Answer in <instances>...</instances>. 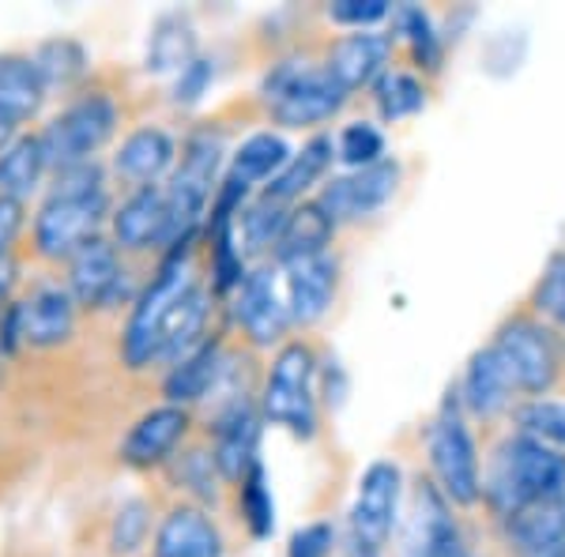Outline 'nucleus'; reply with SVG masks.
Instances as JSON below:
<instances>
[{
    "label": "nucleus",
    "mask_w": 565,
    "mask_h": 557,
    "mask_svg": "<svg viewBox=\"0 0 565 557\" xmlns=\"http://www.w3.org/2000/svg\"><path fill=\"white\" fill-rule=\"evenodd\" d=\"M482 444V508L479 519L498 527L521 508L565 490V452L501 426Z\"/></svg>",
    "instance_id": "obj_1"
},
{
    "label": "nucleus",
    "mask_w": 565,
    "mask_h": 557,
    "mask_svg": "<svg viewBox=\"0 0 565 557\" xmlns=\"http://www.w3.org/2000/svg\"><path fill=\"white\" fill-rule=\"evenodd\" d=\"M114 212L103 162H79L53 173L50 196L31 218V253L45 264H68L72 253L103 234Z\"/></svg>",
    "instance_id": "obj_2"
},
{
    "label": "nucleus",
    "mask_w": 565,
    "mask_h": 557,
    "mask_svg": "<svg viewBox=\"0 0 565 557\" xmlns=\"http://www.w3.org/2000/svg\"><path fill=\"white\" fill-rule=\"evenodd\" d=\"M423 452H426V474L434 486L445 493L460 516L479 519L482 508V444L476 426L460 410L457 392H445L441 407L426 418L423 426Z\"/></svg>",
    "instance_id": "obj_3"
},
{
    "label": "nucleus",
    "mask_w": 565,
    "mask_h": 557,
    "mask_svg": "<svg viewBox=\"0 0 565 557\" xmlns=\"http://www.w3.org/2000/svg\"><path fill=\"white\" fill-rule=\"evenodd\" d=\"M487 346L505 365L521 404L565 392V335L543 324L524 301H516L513 309L498 317L494 332L487 335Z\"/></svg>",
    "instance_id": "obj_4"
},
{
    "label": "nucleus",
    "mask_w": 565,
    "mask_h": 557,
    "mask_svg": "<svg viewBox=\"0 0 565 557\" xmlns=\"http://www.w3.org/2000/svg\"><path fill=\"white\" fill-rule=\"evenodd\" d=\"M264 117L290 132H324L328 121L343 114L351 95L313 57H279L264 72L257 90Z\"/></svg>",
    "instance_id": "obj_5"
},
{
    "label": "nucleus",
    "mask_w": 565,
    "mask_h": 557,
    "mask_svg": "<svg viewBox=\"0 0 565 557\" xmlns=\"http://www.w3.org/2000/svg\"><path fill=\"white\" fill-rule=\"evenodd\" d=\"M321 351L306 335H290L287 343L271 354V365L260 381L257 404L264 426L287 429L298 441H313L321 433Z\"/></svg>",
    "instance_id": "obj_6"
},
{
    "label": "nucleus",
    "mask_w": 565,
    "mask_h": 557,
    "mask_svg": "<svg viewBox=\"0 0 565 557\" xmlns=\"http://www.w3.org/2000/svg\"><path fill=\"white\" fill-rule=\"evenodd\" d=\"M223 132L196 129L181 140L178 162L170 170L167 185H162V193H167V242H162V253L181 242H200L207 207H212L215 189L223 181Z\"/></svg>",
    "instance_id": "obj_7"
},
{
    "label": "nucleus",
    "mask_w": 565,
    "mask_h": 557,
    "mask_svg": "<svg viewBox=\"0 0 565 557\" xmlns=\"http://www.w3.org/2000/svg\"><path fill=\"white\" fill-rule=\"evenodd\" d=\"M196 245L200 242H181L174 249H167L154 264V276L148 287H140V294L129 306V321L121 332V362L129 369H148L159 358L162 328H167L170 313L189 290L196 287Z\"/></svg>",
    "instance_id": "obj_8"
},
{
    "label": "nucleus",
    "mask_w": 565,
    "mask_h": 557,
    "mask_svg": "<svg viewBox=\"0 0 565 557\" xmlns=\"http://www.w3.org/2000/svg\"><path fill=\"white\" fill-rule=\"evenodd\" d=\"M117 129H121L117 98L109 90H79L39 132L45 167L50 173H61L79 167V162H95V154L114 140Z\"/></svg>",
    "instance_id": "obj_9"
},
{
    "label": "nucleus",
    "mask_w": 565,
    "mask_h": 557,
    "mask_svg": "<svg viewBox=\"0 0 565 557\" xmlns=\"http://www.w3.org/2000/svg\"><path fill=\"white\" fill-rule=\"evenodd\" d=\"M471 516H460L434 486L426 471H418L404 490V508L392 535V557H437L452 543H460Z\"/></svg>",
    "instance_id": "obj_10"
},
{
    "label": "nucleus",
    "mask_w": 565,
    "mask_h": 557,
    "mask_svg": "<svg viewBox=\"0 0 565 557\" xmlns=\"http://www.w3.org/2000/svg\"><path fill=\"white\" fill-rule=\"evenodd\" d=\"M404 178H407L404 162L388 154V159L373 162L366 170H348L328 178L313 193V200L335 223V231H343V226H359L385 212L392 200L399 196V189H404Z\"/></svg>",
    "instance_id": "obj_11"
},
{
    "label": "nucleus",
    "mask_w": 565,
    "mask_h": 557,
    "mask_svg": "<svg viewBox=\"0 0 565 557\" xmlns=\"http://www.w3.org/2000/svg\"><path fill=\"white\" fill-rule=\"evenodd\" d=\"M226 313L249 351H279L295 335L279 287V268L271 260L253 264L245 282L226 301Z\"/></svg>",
    "instance_id": "obj_12"
},
{
    "label": "nucleus",
    "mask_w": 565,
    "mask_h": 557,
    "mask_svg": "<svg viewBox=\"0 0 565 557\" xmlns=\"http://www.w3.org/2000/svg\"><path fill=\"white\" fill-rule=\"evenodd\" d=\"M404 468L392 456H381L373 460L359 479V493L351 501L348 513V535L359 538V543L373 546V550L388 554L392 535H396L399 524V508H404Z\"/></svg>",
    "instance_id": "obj_13"
},
{
    "label": "nucleus",
    "mask_w": 565,
    "mask_h": 557,
    "mask_svg": "<svg viewBox=\"0 0 565 557\" xmlns=\"http://www.w3.org/2000/svg\"><path fill=\"white\" fill-rule=\"evenodd\" d=\"M68 276L65 290L76 301V309H117V301H136L140 290H132V271L125 268V257L117 253V245L109 242V234H98L90 242L79 245L68 257Z\"/></svg>",
    "instance_id": "obj_14"
},
{
    "label": "nucleus",
    "mask_w": 565,
    "mask_h": 557,
    "mask_svg": "<svg viewBox=\"0 0 565 557\" xmlns=\"http://www.w3.org/2000/svg\"><path fill=\"white\" fill-rule=\"evenodd\" d=\"M452 392H457L460 410L468 415V422L476 426V433H482L479 441H487L490 433H498V429L509 422L513 407L521 404L505 365L498 362V354L490 351L487 343L468 354V362H463Z\"/></svg>",
    "instance_id": "obj_15"
},
{
    "label": "nucleus",
    "mask_w": 565,
    "mask_h": 557,
    "mask_svg": "<svg viewBox=\"0 0 565 557\" xmlns=\"http://www.w3.org/2000/svg\"><path fill=\"white\" fill-rule=\"evenodd\" d=\"M279 287H282V301H287L290 328H295V332L317 328L328 313H332L335 298H340V287H343L340 249H328V253H317V257L282 264Z\"/></svg>",
    "instance_id": "obj_16"
},
{
    "label": "nucleus",
    "mask_w": 565,
    "mask_h": 557,
    "mask_svg": "<svg viewBox=\"0 0 565 557\" xmlns=\"http://www.w3.org/2000/svg\"><path fill=\"white\" fill-rule=\"evenodd\" d=\"M260 437H264V418L257 392L253 396L226 399L212 410V422H207V449L218 474H223L226 486H238V479L253 463L260 460Z\"/></svg>",
    "instance_id": "obj_17"
},
{
    "label": "nucleus",
    "mask_w": 565,
    "mask_h": 557,
    "mask_svg": "<svg viewBox=\"0 0 565 557\" xmlns=\"http://www.w3.org/2000/svg\"><path fill=\"white\" fill-rule=\"evenodd\" d=\"M501 557H565V490L487 527Z\"/></svg>",
    "instance_id": "obj_18"
},
{
    "label": "nucleus",
    "mask_w": 565,
    "mask_h": 557,
    "mask_svg": "<svg viewBox=\"0 0 565 557\" xmlns=\"http://www.w3.org/2000/svg\"><path fill=\"white\" fill-rule=\"evenodd\" d=\"M321 65L332 72V79L354 98L359 90H370L385 72L396 65V42L388 31H351L328 42Z\"/></svg>",
    "instance_id": "obj_19"
},
{
    "label": "nucleus",
    "mask_w": 565,
    "mask_h": 557,
    "mask_svg": "<svg viewBox=\"0 0 565 557\" xmlns=\"http://www.w3.org/2000/svg\"><path fill=\"white\" fill-rule=\"evenodd\" d=\"M189 429H193V410L189 407H174V404H159L151 410H143L140 418L129 426V433L121 437V456L125 468L136 471H151L170 463L181 444H185Z\"/></svg>",
    "instance_id": "obj_20"
},
{
    "label": "nucleus",
    "mask_w": 565,
    "mask_h": 557,
    "mask_svg": "<svg viewBox=\"0 0 565 557\" xmlns=\"http://www.w3.org/2000/svg\"><path fill=\"white\" fill-rule=\"evenodd\" d=\"M12 309L23 346L53 351V346H65L76 335V301L61 282H39V287L15 298Z\"/></svg>",
    "instance_id": "obj_21"
},
{
    "label": "nucleus",
    "mask_w": 565,
    "mask_h": 557,
    "mask_svg": "<svg viewBox=\"0 0 565 557\" xmlns=\"http://www.w3.org/2000/svg\"><path fill=\"white\" fill-rule=\"evenodd\" d=\"M151 557H226V538L212 508L193 501L170 505L151 535Z\"/></svg>",
    "instance_id": "obj_22"
},
{
    "label": "nucleus",
    "mask_w": 565,
    "mask_h": 557,
    "mask_svg": "<svg viewBox=\"0 0 565 557\" xmlns=\"http://www.w3.org/2000/svg\"><path fill=\"white\" fill-rule=\"evenodd\" d=\"M109 242L117 245V253H148L159 249L167 242V193L162 185H143L132 189L121 204H114L109 212Z\"/></svg>",
    "instance_id": "obj_23"
},
{
    "label": "nucleus",
    "mask_w": 565,
    "mask_h": 557,
    "mask_svg": "<svg viewBox=\"0 0 565 557\" xmlns=\"http://www.w3.org/2000/svg\"><path fill=\"white\" fill-rule=\"evenodd\" d=\"M174 162H178L174 136L167 129H159V125H140V129H132L117 143L109 170H114V178L125 181V185L143 189V185H162V178H170Z\"/></svg>",
    "instance_id": "obj_24"
},
{
    "label": "nucleus",
    "mask_w": 565,
    "mask_h": 557,
    "mask_svg": "<svg viewBox=\"0 0 565 557\" xmlns=\"http://www.w3.org/2000/svg\"><path fill=\"white\" fill-rule=\"evenodd\" d=\"M226 358H231L226 332H215L212 340H204L193 354H185L178 365H170V369L162 373V399L174 407L204 404V399L215 392L218 377H223Z\"/></svg>",
    "instance_id": "obj_25"
},
{
    "label": "nucleus",
    "mask_w": 565,
    "mask_h": 557,
    "mask_svg": "<svg viewBox=\"0 0 565 557\" xmlns=\"http://www.w3.org/2000/svg\"><path fill=\"white\" fill-rule=\"evenodd\" d=\"M332 167H335L332 132H313L302 148L290 154L287 167H282L276 178L260 189V196L276 200V204H282V207H295V204H302V200L313 196L317 185H324Z\"/></svg>",
    "instance_id": "obj_26"
},
{
    "label": "nucleus",
    "mask_w": 565,
    "mask_h": 557,
    "mask_svg": "<svg viewBox=\"0 0 565 557\" xmlns=\"http://www.w3.org/2000/svg\"><path fill=\"white\" fill-rule=\"evenodd\" d=\"M392 42L396 53L407 57V68L418 72L423 79H437L445 68V39L437 31L434 15L423 4H392Z\"/></svg>",
    "instance_id": "obj_27"
},
{
    "label": "nucleus",
    "mask_w": 565,
    "mask_h": 557,
    "mask_svg": "<svg viewBox=\"0 0 565 557\" xmlns=\"http://www.w3.org/2000/svg\"><path fill=\"white\" fill-rule=\"evenodd\" d=\"M335 223L328 218L317 200L309 196L302 204L290 207L287 215V226H282L279 242H276V253H271V264L282 268V264H295V260H306V257H317V253H328L335 249Z\"/></svg>",
    "instance_id": "obj_28"
},
{
    "label": "nucleus",
    "mask_w": 565,
    "mask_h": 557,
    "mask_svg": "<svg viewBox=\"0 0 565 557\" xmlns=\"http://www.w3.org/2000/svg\"><path fill=\"white\" fill-rule=\"evenodd\" d=\"M290 143L282 132H271V129H260L253 136H245V140L234 148L231 162H226V178L238 181V185L253 189V193H260L264 185H268L276 173L287 167L290 159Z\"/></svg>",
    "instance_id": "obj_29"
},
{
    "label": "nucleus",
    "mask_w": 565,
    "mask_h": 557,
    "mask_svg": "<svg viewBox=\"0 0 565 557\" xmlns=\"http://www.w3.org/2000/svg\"><path fill=\"white\" fill-rule=\"evenodd\" d=\"M45 87L31 53H0V109L15 125H31L45 106Z\"/></svg>",
    "instance_id": "obj_30"
},
{
    "label": "nucleus",
    "mask_w": 565,
    "mask_h": 557,
    "mask_svg": "<svg viewBox=\"0 0 565 557\" xmlns=\"http://www.w3.org/2000/svg\"><path fill=\"white\" fill-rule=\"evenodd\" d=\"M370 103L377 109V125H399L430 106V79H423L407 65H392L370 87Z\"/></svg>",
    "instance_id": "obj_31"
},
{
    "label": "nucleus",
    "mask_w": 565,
    "mask_h": 557,
    "mask_svg": "<svg viewBox=\"0 0 565 557\" xmlns=\"http://www.w3.org/2000/svg\"><path fill=\"white\" fill-rule=\"evenodd\" d=\"M31 61L42 76L45 95H72V90H79V84H84L90 72V57H87L84 42L68 39V34L39 42Z\"/></svg>",
    "instance_id": "obj_32"
},
{
    "label": "nucleus",
    "mask_w": 565,
    "mask_h": 557,
    "mask_svg": "<svg viewBox=\"0 0 565 557\" xmlns=\"http://www.w3.org/2000/svg\"><path fill=\"white\" fill-rule=\"evenodd\" d=\"M200 57V39H196V26L189 15L170 12L159 15L151 26V39H148V57H143V68L154 72V76H167V72H178L189 65V61Z\"/></svg>",
    "instance_id": "obj_33"
},
{
    "label": "nucleus",
    "mask_w": 565,
    "mask_h": 557,
    "mask_svg": "<svg viewBox=\"0 0 565 557\" xmlns=\"http://www.w3.org/2000/svg\"><path fill=\"white\" fill-rule=\"evenodd\" d=\"M287 215H290V207H282V204H276V200H268L260 193L238 212V218H234V237H238L249 268L253 264L271 260L282 226H287Z\"/></svg>",
    "instance_id": "obj_34"
},
{
    "label": "nucleus",
    "mask_w": 565,
    "mask_h": 557,
    "mask_svg": "<svg viewBox=\"0 0 565 557\" xmlns=\"http://www.w3.org/2000/svg\"><path fill=\"white\" fill-rule=\"evenodd\" d=\"M45 173H50V167H45L39 132H20L0 154V196L26 204L42 189Z\"/></svg>",
    "instance_id": "obj_35"
},
{
    "label": "nucleus",
    "mask_w": 565,
    "mask_h": 557,
    "mask_svg": "<svg viewBox=\"0 0 565 557\" xmlns=\"http://www.w3.org/2000/svg\"><path fill=\"white\" fill-rule=\"evenodd\" d=\"M170 474H174V482H181L178 490H185V501H193V505L215 508L223 501L226 482L215 468L207 441L189 444V449H178L170 456Z\"/></svg>",
    "instance_id": "obj_36"
},
{
    "label": "nucleus",
    "mask_w": 565,
    "mask_h": 557,
    "mask_svg": "<svg viewBox=\"0 0 565 557\" xmlns=\"http://www.w3.org/2000/svg\"><path fill=\"white\" fill-rule=\"evenodd\" d=\"M231 490H234V508H238L242 527L249 532V538H268L276 532V501H271L264 460L253 463L238 479V486H231Z\"/></svg>",
    "instance_id": "obj_37"
},
{
    "label": "nucleus",
    "mask_w": 565,
    "mask_h": 557,
    "mask_svg": "<svg viewBox=\"0 0 565 557\" xmlns=\"http://www.w3.org/2000/svg\"><path fill=\"white\" fill-rule=\"evenodd\" d=\"M524 306L543 324H551L554 332L565 335V245H554L551 257L543 260L540 276H535V282L524 294Z\"/></svg>",
    "instance_id": "obj_38"
},
{
    "label": "nucleus",
    "mask_w": 565,
    "mask_h": 557,
    "mask_svg": "<svg viewBox=\"0 0 565 557\" xmlns=\"http://www.w3.org/2000/svg\"><path fill=\"white\" fill-rule=\"evenodd\" d=\"M509 429L535 437V441L551 444V449L565 452V396H543V399H524L509 415Z\"/></svg>",
    "instance_id": "obj_39"
},
{
    "label": "nucleus",
    "mask_w": 565,
    "mask_h": 557,
    "mask_svg": "<svg viewBox=\"0 0 565 557\" xmlns=\"http://www.w3.org/2000/svg\"><path fill=\"white\" fill-rule=\"evenodd\" d=\"M332 140H335V162H343L348 170H366V167H373V162L388 159L385 132H381L377 121H366V117L348 121L340 132L332 136Z\"/></svg>",
    "instance_id": "obj_40"
},
{
    "label": "nucleus",
    "mask_w": 565,
    "mask_h": 557,
    "mask_svg": "<svg viewBox=\"0 0 565 557\" xmlns=\"http://www.w3.org/2000/svg\"><path fill=\"white\" fill-rule=\"evenodd\" d=\"M148 535H151V505L143 497H129L117 505L114 519H109L106 546L114 557H132L148 546Z\"/></svg>",
    "instance_id": "obj_41"
},
{
    "label": "nucleus",
    "mask_w": 565,
    "mask_h": 557,
    "mask_svg": "<svg viewBox=\"0 0 565 557\" xmlns=\"http://www.w3.org/2000/svg\"><path fill=\"white\" fill-rule=\"evenodd\" d=\"M324 15L328 23L343 26V31H377V23L392 15V4L388 0H332Z\"/></svg>",
    "instance_id": "obj_42"
},
{
    "label": "nucleus",
    "mask_w": 565,
    "mask_h": 557,
    "mask_svg": "<svg viewBox=\"0 0 565 557\" xmlns=\"http://www.w3.org/2000/svg\"><path fill=\"white\" fill-rule=\"evenodd\" d=\"M212 84H215V61L200 53L196 61H189V65L174 76V87H170V103H174L178 109H189V106L204 103V95L212 90Z\"/></svg>",
    "instance_id": "obj_43"
},
{
    "label": "nucleus",
    "mask_w": 565,
    "mask_h": 557,
    "mask_svg": "<svg viewBox=\"0 0 565 557\" xmlns=\"http://www.w3.org/2000/svg\"><path fill=\"white\" fill-rule=\"evenodd\" d=\"M340 550V527L332 519H309L287 543V557H335Z\"/></svg>",
    "instance_id": "obj_44"
},
{
    "label": "nucleus",
    "mask_w": 565,
    "mask_h": 557,
    "mask_svg": "<svg viewBox=\"0 0 565 557\" xmlns=\"http://www.w3.org/2000/svg\"><path fill=\"white\" fill-rule=\"evenodd\" d=\"M23 231H26V204L0 196V260L12 257Z\"/></svg>",
    "instance_id": "obj_45"
},
{
    "label": "nucleus",
    "mask_w": 565,
    "mask_h": 557,
    "mask_svg": "<svg viewBox=\"0 0 565 557\" xmlns=\"http://www.w3.org/2000/svg\"><path fill=\"white\" fill-rule=\"evenodd\" d=\"M437 557H501V554H498L494 538H490V532H487V524H479V519H471L468 532H463L460 543H452L449 550L437 554Z\"/></svg>",
    "instance_id": "obj_46"
},
{
    "label": "nucleus",
    "mask_w": 565,
    "mask_h": 557,
    "mask_svg": "<svg viewBox=\"0 0 565 557\" xmlns=\"http://www.w3.org/2000/svg\"><path fill=\"white\" fill-rule=\"evenodd\" d=\"M15 287H20V264H15V257H4L0 260V313L20 298Z\"/></svg>",
    "instance_id": "obj_47"
},
{
    "label": "nucleus",
    "mask_w": 565,
    "mask_h": 557,
    "mask_svg": "<svg viewBox=\"0 0 565 557\" xmlns=\"http://www.w3.org/2000/svg\"><path fill=\"white\" fill-rule=\"evenodd\" d=\"M335 557H385V554L373 550V546H366V543H359V538L343 535V538H340V550H335Z\"/></svg>",
    "instance_id": "obj_48"
},
{
    "label": "nucleus",
    "mask_w": 565,
    "mask_h": 557,
    "mask_svg": "<svg viewBox=\"0 0 565 557\" xmlns=\"http://www.w3.org/2000/svg\"><path fill=\"white\" fill-rule=\"evenodd\" d=\"M15 136H20V125H15L12 117L4 114V109H0V154L8 151V143H12Z\"/></svg>",
    "instance_id": "obj_49"
},
{
    "label": "nucleus",
    "mask_w": 565,
    "mask_h": 557,
    "mask_svg": "<svg viewBox=\"0 0 565 557\" xmlns=\"http://www.w3.org/2000/svg\"><path fill=\"white\" fill-rule=\"evenodd\" d=\"M0 358H4V354H0Z\"/></svg>",
    "instance_id": "obj_50"
}]
</instances>
